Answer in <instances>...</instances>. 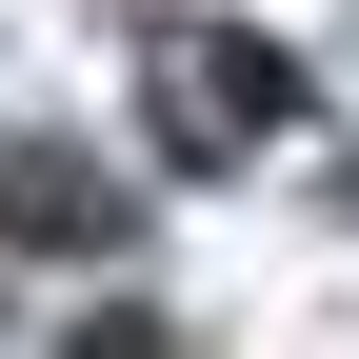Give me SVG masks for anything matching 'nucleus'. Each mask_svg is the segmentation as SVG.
I'll list each match as a JSON object with an SVG mask.
<instances>
[{
  "label": "nucleus",
  "instance_id": "obj_2",
  "mask_svg": "<svg viewBox=\"0 0 359 359\" xmlns=\"http://www.w3.org/2000/svg\"><path fill=\"white\" fill-rule=\"evenodd\" d=\"M0 240H120V200L80 160H0Z\"/></svg>",
  "mask_w": 359,
  "mask_h": 359
},
{
  "label": "nucleus",
  "instance_id": "obj_1",
  "mask_svg": "<svg viewBox=\"0 0 359 359\" xmlns=\"http://www.w3.org/2000/svg\"><path fill=\"white\" fill-rule=\"evenodd\" d=\"M280 120H299L280 40H240V20H180V40H160V140H180V160H240V140H280Z\"/></svg>",
  "mask_w": 359,
  "mask_h": 359
}]
</instances>
